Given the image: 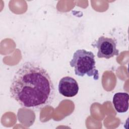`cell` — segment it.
Instances as JSON below:
<instances>
[{
    "label": "cell",
    "mask_w": 129,
    "mask_h": 129,
    "mask_svg": "<svg viewBox=\"0 0 129 129\" xmlns=\"http://www.w3.org/2000/svg\"><path fill=\"white\" fill-rule=\"evenodd\" d=\"M10 93L21 106L33 110L50 105L55 96L54 87L47 71L30 61L24 63L16 72Z\"/></svg>",
    "instance_id": "1"
},
{
    "label": "cell",
    "mask_w": 129,
    "mask_h": 129,
    "mask_svg": "<svg viewBox=\"0 0 129 129\" xmlns=\"http://www.w3.org/2000/svg\"><path fill=\"white\" fill-rule=\"evenodd\" d=\"M71 67L74 68L75 74L80 77L87 75L93 77L97 80L99 79V72L96 68L95 55L91 51L85 49L77 50L73 54L70 62Z\"/></svg>",
    "instance_id": "2"
},
{
    "label": "cell",
    "mask_w": 129,
    "mask_h": 129,
    "mask_svg": "<svg viewBox=\"0 0 129 129\" xmlns=\"http://www.w3.org/2000/svg\"><path fill=\"white\" fill-rule=\"evenodd\" d=\"M116 44V40L114 38L102 36L99 37L97 40L93 42L91 45L97 48V56L98 58L109 59L114 55L119 54Z\"/></svg>",
    "instance_id": "3"
},
{
    "label": "cell",
    "mask_w": 129,
    "mask_h": 129,
    "mask_svg": "<svg viewBox=\"0 0 129 129\" xmlns=\"http://www.w3.org/2000/svg\"><path fill=\"white\" fill-rule=\"evenodd\" d=\"M79 89L77 81L71 77H64L59 82L58 91L64 97H72L76 96L78 93Z\"/></svg>",
    "instance_id": "4"
},
{
    "label": "cell",
    "mask_w": 129,
    "mask_h": 129,
    "mask_svg": "<svg viewBox=\"0 0 129 129\" xmlns=\"http://www.w3.org/2000/svg\"><path fill=\"white\" fill-rule=\"evenodd\" d=\"M129 95L127 93L118 92L115 93L112 99V103L116 111L119 113H124L128 108Z\"/></svg>",
    "instance_id": "5"
}]
</instances>
